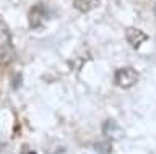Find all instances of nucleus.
Here are the masks:
<instances>
[{"mask_svg":"<svg viewBox=\"0 0 156 154\" xmlns=\"http://www.w3.org/2000/svg\"><path fill=\"white\" fill-rule=\"evenodd\" d=\"M115 84L122 89H127V88H132L133 84H136L140 75L138 71L132 67H124V68H119L115 71Z\"/></svg>","mask_w":156,"mask_h":154,"instance_id":"1","label":"nucleus"},{"mask_svg":"<svg viewBox=\"0 0 156 154\" xmlns=\"http://www.w3.org/2000/svg\"><path fill=\"white\" fill-rule=\"evenodd\" d=\"M98 5V0H73V7L81 13H88Z\"/></svg>","mask_w":156,"mask_h":154,"instance_id":"5","label":"nucleus"},{"mask_svg":"<svg viewBox=\"0 0 156 154\" xmlns=\"http://www.w3.org/2000/svg\"><path fill=\"white\" fill-rule=\"evenodd\" d=\"M44 18H46V8L42 5H34L31 7V10L28 13V23L29 26L33 28H39L44 23Z\"/></svg>","mask_w":156,"mask_h":154,"instance_id":"3","label":"nucleus"},{"mask_svg":"<svg viewBox=\"0 0 156 154\" xmlns=\"http://www.w3.org/2000/svg\"><path fill=\"white\" fill-rule=\"evenodd\" d=\"M13 60V50L12 47H0V67L8 65Z\"/></svg>","mask_w":156,"mask_h":154,"instance_id":"6","label":"nucleus"},{"mask_svg":"<svg viewBox=\"0 0 156 154\" xmlns=\"http://www.w3.org/2000/svg\"><path fill=\"white\" fill-rule=\"evenodd\" d=\"M0 47H12V31L3 21H0Z\"/></svg>","mask_w":156,"mask_h":154,"instance_id":"4","label":"nucleus"},{"mask_svg":"<svg viewBox=\"0 0 156 154\" xmlns=\"http://www.w3.org/2000/svg\"><path fill=\"white\" fill-rule=\"evenodd\" d=\"M125 39L133 49H140V46L148 41V36H146L143 31L136 29V28H129V29L125 31Z\"/></svg>","mask_w":156,"mask_h":154,"instance_id":"2","label":"nucleus"}]
</instances>
